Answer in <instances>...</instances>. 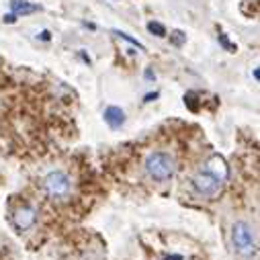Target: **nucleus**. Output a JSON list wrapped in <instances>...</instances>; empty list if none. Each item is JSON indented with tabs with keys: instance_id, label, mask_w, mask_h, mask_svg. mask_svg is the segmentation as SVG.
Instances as JSON below:
<instances>
[{
	"instance_id": "f257e3e1",
	"label": "nucleus",
	"mask_w": 260,
	"mask_h": 260,
	"mask_svg": "<svg viewBox=\"0 0 260 260\" xmlns=\"http://www.w3.org/2000/svg\"><path fill=\"white\" fill-rule=\"evenodd\" d=\"M230 176V168L223 156L215 154L211 158L205 160V164L192 174L190 184L194 188V192L201 194L205 199H215L217 194L221 192L225 180Z\"/></svg>"
},
{
	"instance_id": "f03ea898",
	"label": "nucleus",
	"mask_w": 260,
	"mask_h": 260,
	"mask_svg": "<svg viewBox=\"0 0 260 260\" xmlns=\"http://www.w3.org/2000/svg\"><path fill=\"white\" fill-rule=\"evenodd\" d=\"M232 246L234 250L242 256V258H254L258 252V244H256V236L250 230L248 223L238 221L232 230Z\"/></svg>"
},
{
	"instance_id": "7ed1b4c3",
	"label": "nucleus",
	"mask_w": 260,
	"mask_h": 260,
	"mask_svg": "<svg viewBox=\"0 0 260 260\" xmlns=\"http://www.w3.org/2000/svg\"><path fill=\"white\" fill-rule=\"evenodd\" d=\"M144 166H146V172L154 180H158V182L168 180L176 172V160L170 154H166V152H154V154H150L146 158V164Z\"/></svg>"
},
{
	"instance_id": "20e7f679",
	"label": "nucleus",
	"mask_w": 260,
	"mask_h": 260,
	"mask_svg": "<svg viewBox=\"0 0 260 260\" xmlns=\"http://www.w3.org/2000/svg\"><path fill=\"white\" fill-rule=\"evenodd\" d=\"M43 190L51 199H63L70 194V178L66 172H49L43 178Z\"/></svg>"
},
{
	"instance_id": "39448f33",
	"label": "nucleus",
	"mask_w": 260,
	"mask_h": 260,
	"mask_svg": "<svg viewBox=\"0 0 260 260\" xmlns=\"http://www.w3.org/2000/svg\"><path fill=\"white\" fill-rule=\"evenodd\" d=\"M11 221H13V225H15L19 232H27V230H31L33 223L37 221V211H35V207L29 205V203L17 205V207H13V211H11Z\"/></svg>"
},
{
	"instance_id": "423d86ee",
	"label": "nucleus",
	"mask_w": 260,
	"mask_h": 260,
	"mask_svg": "<svg viewBox=\"0 0 260 260\" xmlns=\"http://www.w3.org/2000/svg\"><path fill=\"white\" fill-rule=\"evenodd\" d=\"M105 121H107L111 127H121V125L125 123V113H123V109H119V107H109V109L105 111Z\"/></svg>"
},
{
	"instance_id": "0eeeda50",
	"label": "nucleus",
	"mask_w": 260,
	"mask_h": 260,
	"mask_svg": "<svg viewBox=\"0 0 260 260\" xmlns=\"http://www.w3.org/2000/svg\"><path fill=\"white\" fill-rule=\"evenodd\" d=\"M11 11H13V15H33L39 11V7L33 3H27V0H13Z\"/></svg>"
},
{
	"instance_id": "6e6552de",
	"label": "nucleus",
	"mask_w": 260,
	"mask_h": 260,
	"mask_svg": "<svg viewBox=\"0 0 260 260\" xmlns=\"http://www.w3.org/2000/svg\"><path fill=\"white\" fill-rule=\"evenodd\" d=\"M184 103L190 111H199V94L197 92H186L184 94Z\"/></svg>"
},
{
	"instance_id": "1a4fd4ad",
	"label": "nucleus",
	"mask_w": 260,
	"mask_h": 260,
	"mask_svg": "<svg viewBox=\"0 0 260 260\" xmlns=\"http://www.w3.org/2000/svg\"><path fill=\"white\" fill-rule=\"evenodd\" d=\"M113 35H117V37H119V39H125V41H127V43H132V45H134V47H138V49H142V51H144V49H146V47H144V45H142V43H140V41H138V39H134V37H132V35H127V33H123V31H113Z\"/></svg>"
},
{
	"instance_id": "9d476101",
	"label": "nucleus",
	"mask_w": 260,
	"mask_h": 260,
	"mask_svg": "<svg viewBox=\"0 0 260 260\" xmlns=\"http://www.w3.org/2000/svg\"><path fill=\"white\" fill-rule=\"evenodd\" d=\"M148 31H150L152 35H156V37H164V35H166L164 25H162V23H156V21H152V23L148 25Z\"/></svg>"
},
{
	"instance_id": "9b49d317",
	"label": "nucleus",
	"mask_w": 260,
	"mask_h": 260,
	"mask_svg": "<svg viewBox=\"0 0 260 260\" xmlns=\"http://www.w3.org/2000/svg\"><path fill=\"white\" fill-rule=\"evenodd\" d=\"M184 41H186V35H184L182 31H172V33H170V43H172V45L180 47Z\"/></svg>"
},
{
	"instance_id": "f8f14e48",
	"label": "nucleus",
	"mask_w": 260,
	"mask_h": 260,
	"mask_svg": "<svg viewBox=\"0 0 260 260\" xmlns=\"http://www.w3.org/2000/svg\"><path fill=\"white\" fill-rule=\"evenodd\" d=\"M217 37H219V43H221V45H223V47H225L230 53H234V51H236V45H234V43L228 39V35H225L223 31H219V33H217Z\"/></svg>"
},
{
	"instance_id": "ddd939ff",
	"label": "nucleus",
	"mask_w": 260,
	"mask_h": 260,
	"mask_svg": "<svg viewBox=\"0 0 260 260\" xmlns=\"http://www.w3.org/2000/svg\"><path fill=\"white\" fill-rule=\"evenodd\" d=\"M17 21V15H5V23H15Z\"/></svg>"
},
{
	"instance_id": "4468645a",
	"label": "nucleus",
	"mask_w": 260,
	"mask_h": 260,
	"mask_svg": "<svg viewBox=\"0 0 260 260\" xmlns=\"http://www.w3.org/2000/svg\"><path fill=\"white\" fill-rule=\"evenodd\" d=\"M152 99H158V92H154V94H148V96H146V103H148V101H152Z\"/></svg>"
},
{
	"instance_id": "2eb2a0df",
	"label": "nucleus",
	"mask_w": 260,
	"mask_h": 260,
	"mask_svg": "<svg viewBox=\"0 0 260 260\" xmlns=\"http://www.w3.org/2000/svg\"><path fill=\"white\" fill-rule=\"evenodd\" d=\"M164 260H182V256H172V258L168 256V258H164Z\"/></svg>"
}]
</instances>
